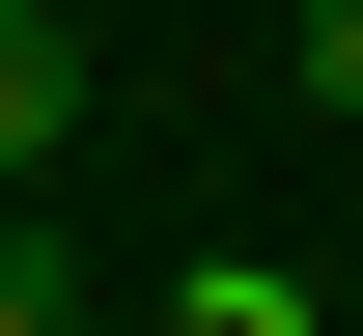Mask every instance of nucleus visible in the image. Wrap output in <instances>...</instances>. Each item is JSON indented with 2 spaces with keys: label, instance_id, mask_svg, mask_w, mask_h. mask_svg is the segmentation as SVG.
Segmentation results:
<instances>
[{
  "label": "nucleus",
  "instance_id": "2",
  "mask_svg": "<svg viewBox=\"0 0 363 336\" xmlns=\"http://www.w3.org/2000/svg\"><path fill=\"white\" fill-rule=\"evenodd\" d=\"M335 281H308V252H168V336H308Z\"/></svg>",
  "mask_w": 363,
  "mask_h": 336
},
{
  "label": "nucleus",
  "instance_id": "1",
  "mask_svg": "<svg viewBox=\"0 0 363 336\" xmlns=\"http://www.w3.org/2000/svg\"><path fill=\"white\" fill-rule=\"evenodd\" d=\"M56 141H84V28H56V0H0V196H28Z\"/></svg>",
  "mask_w": 363,
  "mask_h": 336
},
{
  "label": "nucleus",
  "instance_id": "4",
  "mask_svg": "<svg viewBox=\"0 0 363 336\" xmlns=\"http://www.w3.org/2000/svg\"><path fill=\"white\" fill-rule=\"evenodd\" d=\"M279 85H308L335 141H363V0H308V28H279Z\"/></svg>",
  "mask_w": 363,
  "mask_h": 336
},
{
  "label": "nucleus",
  "instance_id": "3",
  "mask_svg": "<svg viewBox=\"0 0 363 336\" xmlns=\"http://www.w3.org/2000/svg\"><path fill=\"white\" fill-rule=\"evenodd\" d=\"M0 336H84V252H56L28 196H0Z\"/></svg>",
  "mask_w": 363,
  "mask_h": 336
}]
</instances>
